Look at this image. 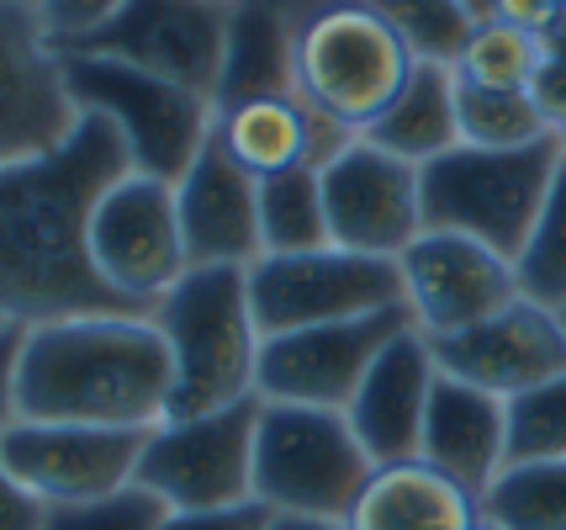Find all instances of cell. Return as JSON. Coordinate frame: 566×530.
Wrapping results in <instances>:
<instances>
[{"instance_id": "cell-26", "label": "cell", "mask_w": 566, "mask_h": 530, "mask_svg": "<svg viewBox=\"0 0 566 530\" xmlns=\"http://www.w3.org/2000/svg\"><path fill=\"white\" fill-rule=\"evenodd\" d=\"M260 245H265V254L328 250V212H323L318 170H292V176L260 180Z\"/></svg>"}, {"instance_id": "cell-8", "label": "cell", "mask_w": 566, "mask_h": 530, "mask_svg": "<svg viewBox=\"0 0 566 530\" xmlns=\"http://www.w3.org/2000/svg\"><path fill=\"white\" fill-rule=\"evenodd\" d=\"M249 308L265 340L296 329L349 324V319L402 308V271L397 260L349 254L339 245L313 254H265L249 266Z\"/></svg>"}, {"instance_id": "cell-11", "label": "cell", "mask_w": 566, "mask_h": 530, "mask_svg": "<svg viewBox=\"0 0 566 530\" xmlns=\"http://www.w3.org/2000/svg\"><path fill=\"white\" fill-rule=\"evenodd\" d=\"M144 440L148 435H138V429H85V425L17 419L0 435V461L43 509H80L133 488Z\"/></svg>"}, {"instance_id": "cell-16", "label": "cell", "mask_w": 566, "mask_h": 530, "mask_svg": "<svg viewBox=\"0 0 566 530\" xmlns=\"http://www.w3.org/2000/svg\"><path fill=\"white\" fill-rule=\"evenodd\" d=\"M80 127L38 6H0V165L59 149Z\"/></svg>"}, {"instance_id": "cell-23", "label": "cell", "mask_w": 566, "mask_h": 530, "mask_svg": "<svg viewBox=\"0 0 566 530\" xmlns=\"http://www.w3.org/2000/svg\"><path fill=\"white\" fill-rule=\"evenodd\" d=\"M366 144L397 154L402 165H434L440 154H450L461 144V127H455V70H440V64H419L413 80L402 85L397 96L376 123L360 133Z\"/></svg>"}, {"instance_id": "cell-14", "label": "cell", "mask_w": 566, "mask_h": 530, "mask_svg": "<svg viewBox=\"0 0 566 530\" xmlns=\"http://www.w3.org/2000/svg\"><path fill=\"white\" fill-rule=\"evenodd\" d=\"M323 212H328V245L370 260H402V250L423 233L419 170L397 154L355 138L339 159L318 170Z\"/></svg>"}, {"instance_id": "cell-21", "label": "cell", "mask_w": 566, "mask_h": 530, "mask_svg": "<svg viewBox=\"0 0 566 530\" xmlns=\"http://www.w3.org/2000/svg\"><path fill=\"white\" fill-rule=\"evenodd\" d=\"M296 96V11L281 6H233L228 43L212 91V112L228 117L254 102H292Z\"/></svg>"}, {"instance_id": "cell-24", "label": "cell", "mask_w": 566, "mask_h": 530, "mask_svg": "<svg viewBox=\"0 0 566 530\" xmlns=\"http://www.w3.org/2000/svg\"><path fill=\"white\" fill-rule=\"evenodd\" d=\"M218 138L233 154V165L249 170L254 180L313 170V106L302 96L239 106V112L218 117Z\"/></svg>"}, {"instance_id": "cell-4", "label": "cell", "mask_w": 566, "mask_h": 530, "mask_svg": "<svg viewBox=\"0 0 566 530\" xmlns=\"http://www.w3.org/2000/svg\"><path fill=\"white\" fill-rule=\"evenodd\" d=\"M413 70L419 59L387 6L296 11V96L355 138L402 96Z\"/></svg>"}, {"instance_id": "cell-37", "label": "cell", "mask_w": 566, "mask_h": 530, "mask_svg": "<svg viewBox=\"0 0 566 530\" xmlns=\"http://www.w3.org/2000/svg\"><path fill=\"white\" fill-rule=\"evenodd\" d=\"M541 43H545V59H566V6L556 11V22L545 27Z\"/></svg>"}, {"instance_id": "cell-2", "label": "cell", "mask_w": 566, "mask_h": 530, "mask_svg": "<svg viewBox=\"0 0 566 530\" xmlns=\"http://www.w3.org/2000/svg\"><path fill=\"white\" fill-rule=\"evenodd\" d=\"M175 361L154 313H91L22 329L17 414L32 425L159 429L170 419Z\"/></svg>"}, {"instance_id": "cell-33", "label": "cell", "mask_w": 566, "mask_h": 530, "mask_svg": "<svg viewBox=\"0 0 566 530\" xmlns=\"http://www.w3.org/2000/svg\"><path fill=\"white\" fill-rule=\"evenodd\" d=\"M159 530H275V515L260 499H244V505L228 509H197V515H165Z\"/></svg>"}, {"instance_id": "cell-36", "label": "cell", "mask_w": 566, "mask_h": 530, "mask_svg": "<svg viewBox=\"0 0 566 530\" xmlns=\"http://www.w3.org/2000/svg\"><path fill=\"white\" fill-rule=\"evenodd\" d=\"M17 372H22V329H0V435L17 425Z\"/></svg>"}, {"instance_id": "cell-39", "label": "cell", "mask_w": 566, "mask_h": 530, "mask_svg": "<svg viewBox=\"0 0 566 530\" xmlns=\"http://www.w3.org/2000/svg\"><path fill=\"white\" fill-rule=\"evenodd\" d=\"M556 144H562V159H566V127H562V133H556Z\"/></svg>"}, {"instance_id": "cell-25", "label": "cell", "mask_w": 566, "mask_h": 530, "mask_svg": "<svg viewBox=\"0 0 566 530\" xmlns=\"http://www.w3.org/2000/svg\"><path fill=\"white\" fill-rule=\"evenodd\" d=\"M471 17H476V32L455 64V80L488 85V91H530L545 64V43L535 32L503 22L497 6H471Z\"/></svg>"}, {"instance_id": "cell-29", "label": "cell", "mask_w": 566, "mask_h": 530, "mask_svg": "<svg viewBox=\"0 0 566 530\" xmlns=\"http://www.w3.org/2000/svg\"><path fill=\"white\" fill-rule=\"evenodd\" d=\"M514 277L518 298L551 308V313H566V159L556 180H551V197H545L541 218H535L530 245L514 260Z\"/></svg>"}, {"instance_id": "cell-28", "label": "cell", "mask_w": 566, "mask_h": 530, "mask_svg": "<svg viewBox=\"0 0 566 530\" xmlns=\"http://www.w3.org/2000/svg\"><path fill=\"white\" fill-rule=\"evenodd\" d=\"M488 530H566V461L509 467L482 493Z\"/></svg>"}, {"instance_id": "cell-6", "label": "cell", "mask_w": 566, "mask_h": 530, "mask_svg": "<svg viewBox=\"0 0 566 530\" xmlns=\"http://www.w3.org/2000/svg\"><path fill=\"white\" fill-rule=\"evenodd\" d=\"M562 170V144L545 138L535 149H467L455 144L419 170L423 228L467 233L476 245L518 260L541 218L551 180Z\"/></svg>"}, {"instance_id": "cell-1", "label": "cell", "mask_w": 566, "mask_h": 530, "mask_svg": "<svg viewBox=\"0 0 566 530\" xmlns=\"http://www.w3.org/2000/svg\"><path fill=\"white\" fill-rule=\"evenodd\" d=\"M133 170L117 127L80 117L59 149L0 165V324L38 329L91 313H144L123 303L91 260V212Z\"/></svg>"}, {"instance_id": "cell-7", "label": "cell", "mask_w": 566, "mask_h": 530, "mask_svg": "<svg viewBox=\"0 0 566 530\" xmlns=\"http://www.w3.org/2000/svg\"><path fill=\"white\" fill-rule=\"evenodd\" d=\"M370 456L334 408L265 404L254 429V499L275 520H339L370 482Z\"/></svg>"}, {"instance_id": "cell-3", "label": "cell", "mask_w": 566, "mask_h": 530, "mask_svg": "<svg viewBox=\"0 0 566 530\" xmlns=\"http://www.w3.org/2000/svg\"><path fill=\"white\" fill-rule=\"evenodd\" d=\"M154 324L175 361L170 419H197L260 398L254 372L265 334L249 308V271L239 266L186 271V281L154 308Z\"/></svg>"}, {"instance_id": "cell-35", "label": "cell", "mask_w": 566, "mask_h": 530, "mask_svg": "<svg viewBox=\"0 0 566 530\" xmlns=\"http://www.w3.org/2000/svg\"><path fill=\"white\" fill-rule=\"evenodd\" d=\"M530 102L541 106V117L551 133L566 127V59H545L535 85H530Z\"/></svg>"}, {"instance_id": "cell-30", "label": "cell", "mask_w": 566, "mask_h": 530, "mask_svg": "<svg viewBox=\"0 0 566 530\" xmlns=\"http://www.w3.org/2000/svg\"><path fill=\"white\" fill-rule=\"evenodd\" d=\"M566 461V372L509 398V467Z\"/></svg>"}, {"instance_id": "cell-19", "label": "cell", "mask_w": 566, "mask_h": 530, "mask_svg": "<svg viewBox=\"0 0 566 530\" xmlns=\"http://www.w3.org/2000/svg\"><path fill=\"white\" fill-rule=\"evenodd\" d=\"M175 212H180L191 271H212V266L249 271L265 254V245H260V180L233 165V154L222 149L218 133L197 154V165L175 180Z\"/></svg>"}, {"instance_id": "cell-13", "label": "cell", "mask_w": 566, "mask_h": 530, "mask_svg": "<svg viewBox=\"0 0 566 530\" xmlns=\"http://www.w3.org/2000/svg\"><path fill=\"white\" fill-rule=\"evenodd\" d=\"M397 271H402V308L413 313V329L429 340H450L518 303L514 260H503L467 233L423 228L402 250Z\"/></svg>"}, {"instance_id": "cell-20", "label": "cell", "mask_w": 566, "mask_h": 530, "mask_svg": "<svg viewBox=\"0 0 566 530\" xmlns=\"http://www.w3.org/2000/svg\"><path fill=\"white\" fill-rule=\"evenodd\" d=\"M419 461L482 499L509 472V404L440 372L429 419H423Z\"/></svg>"}, {"instance_id": "cell-5", "label": "cell", "mask_w": 566, "mask_h": 530, "mask_svg": "<svg viewBox=\"0 0 566 530\" xmlns=\"http://www.w3.org/2000/svg\"><path fill=\"white\" fill-rule=\"evenodd\" d=\"M59 70H64V91L80 106V117H101L117 127L133 170L148 180L175 186L218 133V112L207 96L159 75H144L123 59L59 53Z\"/></svg>"}, {"instance_id": "cell-17", "label": "cell", "mask_w": 566, "mask_h": 530, "mask_svg": "<svg viewBox=\"0 0 566 530\" xmlns=\"http://www.w3.org/2000/svg\"><path fill=\"white\" fill-rule=\"evenodd\" d=\"M434 355H440L444 377L509 404L566 372V313L518 298L493 319L461 329L450 340H434Z\"/></svg>"}, {"instance_id": "cell-40", "label": "cell", "mask_w": 566, "mask_h": 530, "mask_svg": "<svg viewBox=\"0 0 566 530\" xmlns=\"http://www.w3.org/2000/svg\"><path fill=\"white\" fill-rule=\"evenodd\" d=\"M0 329H6V324H0Z\"/></svg>"}, {"instance_id": "cell-9", "label": "cell", "mask_w": 566, "mask_h": 530, "mask_svg": "<svg viewBox=\"0 0 566 530\" xmlns=\"http://www.w3.org/2000/svg\"><path fill=\"white\" fill-rule=\"evenodd\" d=\"M254 429L260 398L197 419H165L148 429L133 488L154 493L170 515L244 505L254 499Z\"/></svg>"}, {"instance_id": "cell-12", "label": "cell", "mask_w": 566, "mask_h": 530, "mask_svg": "<svg viewBox=\"0 0 566 530\" xmlns=\"http://www.w3.org/2000/svg\"><path fill=\"white\" fill-rule=\"evenodd\" d=\"M402 329H413L408 308L349 319V324L275 334V340L260 345L254 393L265 404H302V408H334V414H345L349 398L360 393L366 372L376 366V355L387 351Z\"/></svg>"}, {"instance_id": "cell-18", "label": "cell", "mask_w": 566, "mask_h": 530, "mask_svg": "<svg viewBox=\"0 0 566 530\" xmlns=\"http://www.w3.org/2000/svg\"><path fill=\"white\" fill-rule=\"evenodd\" d=\"M440 387V355L434 340L419 329H402L387 351L376 355L366 372L360 393L349 398L345 419L370 456V467H392V461H413L423 440V419H429V398Z\"/></svg>"}, {"instance_id": "cell-31", "label": "cell", "mask_w": 566, "mask_h": 530, "mask_svg": "<svg viewBox=\"0 0 566 530\" xmlns=\"http://www.w3.org/2000/svg\"><path fill=\"white\" fill-rule=\"evenodd\" d=\"M387 17L397 22V32L413 49V59L419 64H440V70L461 64L471 32H476L471 6H387Z\"/></svg>"}, {"instance_id": "cell-34", "label": "cell", "mask_w": 566, "mask_h": 530, "mask_svg": "<svg viewBox=\"0 0 566 530\" xmlns=\"http://www.w3.org/2000/svg\"><path fill=\"white\" fill-rule=\"evenodd\" d=\"M43 526H49V509L38 505L0 461V530H43Z\"/></svg>"}, {"instance_id": "cell-10", "label": "cell", "mask_w": 566, "mask_h": 530, "mask_svg": "<svg viewBox=\"0 0 566 530\" xmlns=\"http://www.w3.org/2000/svg\"><path fill=\"white\" fill-rule=\"evenodd\" d=\"M91 260L123 303L154 313L191 271L175 186L127 170L91 212Z\"/></svg>"}, {"instance_id": "cell-27", "label": "cell", "mask_w": 566, "mask_h": 530, "mask_svg": "<svg viewBox=\"0 0 566 530\" xmlns=\"http://www.w3.org/2000/svg\"><path fill=\"white\" fill-rule=\"evenodd\" d=\"M455 127L467 149H535L556 138L530 91H488L467 80H455Z\"/></svg>"}, {"instance_id": "cell-38", "label": "cell", "mask_w": 566, "mask_h": 530, "mask_svg": "<svg viewBox=\"0 0 566 530\" xmlns=\"http://www.w3.org/2000/svg\"><path fill=\"white\" fill-rule=\"evenodd\" d=\"M275 530H349L339 520H275Z\"/></svg>"}, {"instance_id": "cell-32", "label": "cell", "mask_w": 566, "mask_h": 530, "mask_svg": "<svg viewBox=\"0 0 566 530\" xmlns=\"http://www.w3.org/2000/svg\"><path fill=\"white\" fill-rule=\"evenodd\" d=\"M170 509L159 505L144 488H123L101 505H80V509H49V526L43 530H159Z\"/></svg>"}, {"instance_id": "cell-22", "label": "cell", "mask_w": 566, "mask_h": 530, "mask_svg": "<svg viewBox=\"0 0 566 530\" xmlns=\"http://www.w3.org/2000/svg\"><path fill=\"white\" fill-rule=\"evenodd\" d=\"M349 530H488L482 499L461 482L434 472L429 461H392L376 467L366 493L349 509Z\"/></svg>"}, {"instance_id": "cell-15", "label": "cell", "mask_w": 566, "mask_h": 530, "mask_svg": "<svg viewBox=\"0 0 566 530\" xmlns=\"http://www.w3.org/2000/svg\"><path fill=\"white\" fill-rule=\"evenodd\" d=\"M233 6H112V17L59 53H106L144 75L186 85L212 102Z\"/></svg>"}]
</instances>
